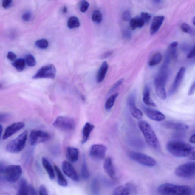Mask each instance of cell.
I'll use <instances>...</instances> for the list:
<instances>
[{
    "mask_svg": "<svg viewBox=\"0 0 195 195\" xmlns=\"http://www.w3.org/2000/svg\"><path fill=\"white\" fill-rule=\"evenodd\" d=\"M138 126L149 146L156 151H159L161 149L160 143L150 125L145 120H141Z\"/></svg>",
    "mask_w": 195,
    "mask_h": 195,
    "instance_id": "cell-1",
    "label": "cell"
},
{
    "mask_svg": "<svg viewBox=\"0 0 195 195\" xmlns=\"http://www.w3.org/2000/svg\"><path fill=\"white\" fill-rule=\"evenodd\" d=\"M159 194L163 195H192L194 189L190 186L178 185L170 183H164L157 188Z\"/></svg>",
    "mask_w": 195,
    "mask_h": 195,
    "instance_id": "cell-2",
    "label": "cell"
},
{
    "mask_svg": "<svg viewBox=\"0 0 195 195\" xmlns=\"http://www.w3.org/2000/svg\"><path fill=\"white\" fill-rule=\"evenodd\" d=\"M166 148L170 154L178 157H188L194 149V148L188 144L183 141L175 140L167 142Z\"/></svg>",
    "mask_w": 195,
    "mask_h": 195,
    "instance_id": "cell-3",
    "label": "cell"
},
{
    "mask_svg": "<svg viewBox=\"0 0 195 195\" xmlns=\"http://www.w3.org/2000/svg\"><path fill=\"white\" fill-rule=\"evenodd\" d=\"M169 75V73L168 71L160 69L154 79V86L156 94L161 100H165L167 97L165 86Z\"/></svg>",
    "mask_w": 195,
    "mask_h": 195,
    "instance_id": "cell-4",
    "label": "cell"
},
{
    "mask_svg": "<svg viewBox=\"0 0 195 195\" xmlns=\"http://www.w3.org/2000/svg\"><path fill=\"white\" fill-rule=\"evenodd\" d=\"M27 137V132L25 131L17 138L12 140L7 145V151L12 153H17L21 151L25 146Z\"/></svg>",
    "mask_w": 195,
    "mask_h": 195,
    "instance_id": "cell-5",
    "label": "cell"
},
{
    "mask_svg": "<svg viewBox=\"0 0 195 195\" xmlns=\"http://www.w3.org/2000/svg\"><path fill=\"white\" fill-rule=\"evenodd\" d=\"M22 172V169L20 166L13 165L5 167L2 176L7 182L14 183L20 179Z\"/></svg>",
    "mask_w": 195,
    "mask_h": 195,
    "instance_id": "cell-6",
    "label": "cell"
},
{
    "mask_svg": "<svg viewBox=\"0 0 195 195\" xmlns=\"http://www.w3.org/2000/svg\"><path fill=\"white\" fill-rule=\"evenodd\" d=\"M130 159L141 165L148 167H153L157 165L156 160L153 158L139 152H131L128 154Z\"/></svg>",
    "mask_w": 195,
    "mask_h": 195,
    "instance_id": "cell-7",
    "label": "cell"
},
{
    "mask_svg": "<svg viewBox=\"0 0 195 195\" xmlns=\"http://www.w3.org/2000/svg\"><path fill=\"white\" fill-rule=\"evenodd\" d=\"M75 126L74 119L66 116L58 117L53 123V126L55 128L64 131H72L75 128Z\"/></svg>",
    "mask_w": 195,
    "mask_h": 195,
    "instance_id": "cell-8",
    "label": "cell"
},
{
    "mask_svg": "<svg viewBox=\"0 0 195 195\" xmlns=\"http://www.w3.org/2000/svg\"><path fill=\"white\" fill-rule=\"evenodd\" d=\"M175 175L180 178H191L195 174V162L185 163L177 167L175 170Z\"/></svg>",
    "mask_w": 195,
    "mask_h": 195,
    "instance_id": "cell-9",
    "label": "cell"
},
{
    "mask_svg": "<svg viewBox=\"0 0 195 195\" xmlns=\"http://www.w3.org/2000/svg\"><path fill=\"white\" fill-rule=\"evenodd\" d=\"M51 138L50 134L40 130H33L30 135V143L32 145H36L49 141Z\"/></svg>",
    "mask_w": 195,
    "mask_h": 195,
    "instance_id": "cell-10",
    "label": "cell"
},
{
    "mask_svg": "<svg viewBox=\"0 0 195 195\" xmlns=\"http://www.w3.org/2000/svg\"><path fill=\"white\" fill-rule=\"evenodd\" d=\"M56 75L55 67L53 64L44 66L39 70L33 77V79H39L42 78L54 79Z\"/></svg>",
    "mask_w": 195,
    "mask_h": 195,
    "instance_id": "cell-11",
    "label": "cell"
},
{
    "mask_svg": "<svg viewBox=\"0 0 195 195\" xmlns=\"http://www.w3.org/2000/svg\"><path fill=\"white\" fill-rule=\"evenodd\" d=\"M137 192L136 186L132 183H127L117 187L114 190V195H128L135 194Z\"/></svg>",
    "mask_w": 195,
    "mask_h": 195,
    "instance_id": "cell-12",
    "label": "cell"
},
{
    "mask_svg": "<svg viewBox=\"0 0 195 195\" xmlns=\"http://www.w3.org/2000/svg\"><path fill=\"white\" fill-rule=\"evenodd\" d=\"M107 148L103 145H94L92 146L90 151V156L96 159H103L105 157Z\"/></svg>",
    "mask_w": 195,
    "mask_h": 195,
    "instance_id": "cell-13",
    "label": "cell"
},
{
    "mask_svg": "<svg viewBox=\"0 0 195 195\" xmlns=\"http://www.w3.org/2000/svg\"><path fill=\"white\" fill-rule=\"evenodd\" d=\"M127 103L132 116L137 119H142L143 117V113L136 106V97L134 94H131L129 97Z\"/></svg>",
    "mask_w": 195,
    "mask_h": 195,
    "instance_id": "cell-14",
    "label": "cell"
},
{
    "mask_svg": "<svg viewBox=\"0 0 195 195\" xmlns=\"http://www.w3.org/2000/svg\"><path fill=\"white\" fill-rule=\"evenodd\" d=\"M162 125L166 129L178 131H186L189 127L186 123L175 121H167L164 122Z\"/></svg>",
    "mask_w": 195,
    "mask_h": 195,
    "instance_id": "cell-15",
    "label": "cell"
},
{
    "mask_svg": "<svg viewBox=\"0 0 195 195\" xmlns=\"http://www.w3.org/2000/svg\"><path fill=\"white\" fill-rule=\"evenodd\" d=\"M25 126V124L23 122H17L8 126L5 129L4 133L3 139L6 140L11 137L14 134L20 131Z\"/></svg>",
    "mask_w": 195,
    "mask_h": 195,
    "instance_id": "cell-16",
    "label": "cell"
},
{
    "mask_svg": "<svg viewBox=\"0 0 195 195\" xmlns=\"http://www.w3.org/2000/svg\"><path fill=\"white\" fill-rule=\"evenodd\" d=\"M62 169L65 175L75 182L79 180V177L72 165L69 162L64 161L62 163Z\"/></svg>",
    "mask_w": 195,
    "mask_h": 195,
    "instance_id": "cell-17",
    "label": "cell"
},
{
    "mask_svg": "<svg viewBox=\"0 0 195 195\" xmlns=\"http://www.w3.org/2000/svg\"><path fill=\"white\" fill-rule=\"evenodd\" d=\"M143 109L146 115L152 120L161 122L165 119V116L160 111L146 107H143Z\"/></svg>",
    "mask_w": 195,
    "mask_h": 195,
    "instance_id": "cell-18",
    "label": "cell"
},
{
    "mask_svg": "<svg viewBox=\"0 0 195 195\" xmlns=\"http://www.w3.org/2000/svg\"><path fill=\"white\" fill-rule=\"evenodd\" d=\"M185 71L186 69L185 67H182L180 69L179 71L177 73L175 81L169 91V94L170 95L174 94L178 90L185 76Z\"/></svg>",
    "mask_w": 195,
    "mask_h": 195,
    "instance_id": "cell-19",
    "label": "cell"
},
{
    "mask_svg": "<svg viewBox=\"0 0 195 195\" xmlns=\"http://www.w3.org/2000/svg\"><path fill=\"white\" fill-rule=\"evenodd\" d=\"M104 169L106 173L111 179H116V172L111 157H108L105 159L104 163Z\"/></svg>",
    "mask_w": 195,
    "mask_h": 195,
    "instance_id": "cell-20",
    "label": "cell"
},
{
    "mask_svg": "<svg viewBox=\"0 0 195 195\" xmlns=\"http://www.w3.org/2000/svg\"><path fill=\"white\" fill-rule=\"evenodd\" d=\"M165 19L164 16H157L154 18L151 24L150 34L153 35L158 31L162 24Z\"/></svg>",
    "mask_w": 195,
    "mask_h": 195,
    "instance_id": "cell-21",
    "label": "cell"
},
{
    "mask_svg": "<svg viewBox=\"0 0 195 195\" xmlns=\"http://www.w3.org/2000/svg\"><path fill=\"white\" fill-rule=\"evenodd\" d=\"M79 156V150L76 148L69 147L67 148L66 157L69 161L75 162L78 161Z\"/></svg>",
    "mask_w": 195,
    "mask_h": 195,
    "instance_id": "cell-22",
    "label": "cell"
},
{
    "mask_svg": "<svg viewBox=\"0 0 195 195\" xmlns=\"http://www.w3.org/2000/svg\"><path fill=\"white\" fill-rule=\"evenodd\" d=\"M95 126L89 123H86L85 125L82 130V144H84L88 141L90 133L94 129Z\"/></svg>",
    "mask_w": 195,
    "mask_h": 195,
    "instance_id": "cell-23",
    "label": "cell"
},
{
    "mask_svg": "<svg viewBox=\"0 0 195 195\" xmlns=\"http://www.w3.org/2000/svg\"><path fill=\"white\" fill-rule=\"evenodd\" d=\"M108 65L106 61H104L100 67L98 72L97 81L98 83L103 81L108 70Z\"/></svg>",
    "mask_w": 195,
    "mask_h": 195,
    "instance_id": "cell-24",
    "label": "cell"
},
{
    "mask_svg": "<svg viewBox=\"0 0 195 195\" xmlns=\"http://www.w3.org/2000/svg\"><path fill=\"white\" fill-rule=\"evenodd\" d=\"M42 163L49 178L51 179H54L55 178L54 171L50 162L46 158L43 157L42 159Z\"/></svg>",
    "mask_w": 195,
    "mask_h": 195,
    "instance_id": "cell-25",
    "label": "cell"
},
{
    "mask_svg": "<svg viewBox=\"0 0 195 195\" xmlns=\"http://www.w3.org/2000/svg\"><path fill=\"white\" fill-rule=\"evenodd\" d=\"M29 185L27 183V180L24 178L21 180L19 183L18 191L17 195H28Z\"/></svg>",
    "mask_w": 195,
    "mask_h": 195,
    "instance_id": "cell-26",
    "label": "cell"
},
{
    "mask_svg": "<svg viewBox=\"0 0 195 195\" xmlns=\"http://www.w3.org/2000/svg\"><path fill=\"white\" fill-rule=\"evenodd\" d=\"M143 99L146 105L153 107L156 106V104L151 99L150 89L147 86H146L144 89Z\"/></svg>",
    "mask_w": 195,
    "mask_h": 195,
    "instance_id": "cell-27",
    "label": "cell"
},
{
    "mask_svg": "<svg viewBox=\"0 0 195 195\" xmlns=\"http://www.w3.org/2000/svg\"><path fill=\"white\" fill-rule=\"evenodd\" d=\"M130 27L132 30H135L137 28H141L145 24V23L141 17L137 16L131 18L130 21Z\"/></svg>",
    "mask_w": 195,
    "mask_h": 195,
    "instance_id": "cell-28",
    "label": "cell"
},
{
    "mask_svg": "<svg viewBox=\"0 0 195 195\" xmlns=\"http://www.w3.org/2000/svg\"><path fill=\"white\" fill-rule=\"evenodd\" d=\"M54 169L55 171L58 178V182L59 185L61 186L65 187L68 185V182L63 175L61 170L57 166H54Z\"/></svg>",
    "mask_w": 195,
    "mask_h": 195,
    "instance_id": "cell-29",
    "label": "cell"
},
{
    "mask_svg": "<svg viewBox=\"0 0 195 195\" xmlns=\"http://www.w3.org/2000/svg\"><path fill=\"white\" fill-rule=\"evenodd\" d=\"M81 175L82 178L83 179H89L90 177V173H89L88 169L87 164H86V157L83 156V162L81 170Z\"/></svg>",
    "mask_w": 195,
    "mask_h": 195,
    "instance_id": "cell-30",
    "label": "cell"
},
{
    "mask_svg": "<svg viewBox=\"0 0 195 195\" xmlns=\"http://www.w3.org/2000/svg\"><path fill=\"white\" fill-rule=\"evenodd\" d=\"M162 58V55L160 53H157L152 56L149 60L148 64L150 66H154L160 64Z\"/></svg>",
    "mask_w": 195,
    "mask_h": 195,
    "instance_id": "cell-31",
    "label": "cell"
},
{
    "mask_svg": "<svg viewBox=\"0 0 195 195\" xmlns=\"http://www.w3.org/2000/svg\"><path fill=\"white\" fill-rule=\"evenodd\" d=\"M12 65L18 72H21L25 66V60L23 59L19 58L13 61Z\"/></svg>",
    "mask_w": 195,
    "mask_h": 195,
    "instance_id": "cell-32",
    "label": "cell"
},
{
    "mask_svg": "<svg viewBox=\"0 0 195 195\" xmlns=\"http://www.w3.org/2000/svg\"><path fill=\"white\" fill-rule=\"evenodd\" d=\"M118 95H119V93H116L112 95L108 99L105 105V108L106 110H109L113 107L114 104L115 100H116L117 98L118 97Z\"/></svg>",
    "mask_w": 195,
    "mask_h": 195,
    "instance_id": "cell-33",
    "label": "cell"
},
{
    "mask_svg": "<svg viewBox=\"0 0 195 195\" xmlns=\"http://www.w3.org/2000/svg\"><path fill=\"white\" fill-rule=\"evenodd\" d=\"M67 25L70 29L77 28L80 26L79 20L75 16H72L69 19Z\"/></svg>",
    "mask_w": 195,
    "mask_h": 195,
    "instance_id": "cell-34",
    "label": "cell"
},
{
    "mask_svg": "<svg viewBox=\"0 0 195 195\" xmlns=\"http://www.w3.org/2000/svg\"><path fill=\"white\" fill-rule=\"evenodd\" d=\"M25 63L27 66L30 67H33L36 64V60L32 55L28 54L26 55L25 58Z\"/></svg>",
    "mask_w": 195,
    "mask_h": 195,
    "instance_id": "cell-35",
    "label": "cell"
},
{
    "mask_svg": "<svg viewBox=\"0 0 195 195\" xmlns=\"http://www.w3.org/2000/svg\"><path fill=\"white\" fill-rule=\"evenodd\" d=\"M92 20L96 23H100L101 22L102 19V14L99 10H96L93 12L92 16Z\"/></svg>",
    "mask_w": 195,
    "mask_h": 195,
    "instance_id": "cell-36",
    "label": "cell"
},
{
    "mask_svg": "<svg viewBox=\"0 0 195 195\" xmlns=\"http://www.w3.org/2000/svg\"><path fill=\"white\" fill-rule=\"evenodd\" d=\"M35 45L37 47L40 49H44L48 47L49 46V42L46 39H41L36 41Z\"/></svg>",
    "mask_w": 195,
    "mask_h": 195,
    "instance_id": "cell-37",
    "label": "cell"
},
{
    "mask_svg": "<svg viewBox=\"0 0 195 195\" xmlns=\"http://www.w3.org/2000/svg\"><path fill=\"white\" fill-rule=\"evenodd\" d=\"M91 189L93 194L98 195L99 193V185L97 179L93 180L91 185Z\"/></svg>",
    "mask_w": 195,
    "mask_h": 195,
    "instance_id": "cell-38",
    "label": "cell"
},
{
    "mask_svg": "<svg viewBox=\"0 0 195 195\" xmlns=\"http://www.w3.org/2000/svg\"><path fill=\"white\" fill-rule=\"evenodd\" d=\"M181 29L185 32L193 35L194 34V31L190 26L186 23H183L181 27Z\"/></svg>",
    "mask_w": 195,
    "mask_h": 195,
    "instance_id": "cell-39",
    "label": "cell"
},
{
    "mask_svg": "<svg viewBox=\"0 0 195 195\" xmlns=\"http://www.w3.org/2000/svg\"><path fill=\"white\" fill-rule=\"evenodd\" d=\"M141 18L145 23H148L151 19V16L147 12H142L141 13Z\"/></svg>",
    "mask_w": 195,
    "mask_h": 195,
    "instance_id": "cell-40",
    "label": "cell"
},
{
    "mask_svg": "<svg viewBox=\"0 0 195 195\" xmlns=\"http://www.w3.org/2000/svg\"><path fill=\"white\" fill-rule=\"evenodd\" d=\"M89 4L86 0H82L80 5V10L82 12H85L89 7Z\"/></svg>",
    "mask_w": 195,
    "mask_h": 195,
    "instance_id": "cell-41",
    "label": "cell"
},
{
    "mask_svg": "<svg viewBox=\"0 0 195 195\" xmlns=\"http://www.w3.org/2000/svg\"><path fill=\"white\" fill-rule=\"evenodd\" d=\"M123 81H124V79H123V78H122V79H121L120 80H119V81H117V82L116 83H115L112 86L111 89H110L109 92V93H112V92H113L114 91V90H115L116 89H117V88L120 86V85L123 83Z\"/></svg>",
    "mask_w": 195,
    "mask_h": 195,
    "instance_id": "cell-42",
    "label": "cell"
},
{
    "mask_svg": "<svg viewBox=\"0 0 195 195\" xmlns=\"http://www.w3.org/2000/svg\"><path fill=\"white\" fill-rule=\"evenodd\" d=\"M122 18L125 21H128L131 19V15L129 11H125L122 15Z\"/></svg>",
    "mask_w": 195,
    "mask_h": 195,
    "instance_id": "cell-43",
    "label": "cell"
},
{
    "mask_svg": "<svg viewBox=\"0 0 195 195\" xmlns=\"http://www.w3.org/2000/svg\"><path fill=\"white\" fill-rule=\"evenodd\" d=\"M12 0H2V6L5 9H8L11 6Z\"/></svg>",
    "mask_w": 195,
    "mask_h": 195,
    "instance_id": "cell-44",
    "label": "cell"
},
{
    "mask_svg": "<svg viewBox=\"0 0 195 195\" xmlns=\"http://www.w3.org/2000/svg\"><path fill=\"white\" fill-rule=\"evenodd\" d=\"M39 194L42 195H47L48 194L47 189L46 187L44 185H41L40 187Z\"/></svg>",
    "mask_w": 195,
    "mask_h": 195,
    "instance_id": "cell-45",
    "label": "cell"
},
{
    "mask_svg": "<svg viewBox=\"0 0 195 195\" xmlns=\"http://www.w3.org/2000/svg\"><path fill=\"white\" fill-rule=\"evenodd\" d=\"M7 57L8 59L11 61H14L16 60V54L12 52H8Z\"/></svg>",
    "mask_w": 195,
    "mask_h": 195,
    "instance_id": "cell-46",
    "label": "cell"
},
{
    "mask_svg": "<svg viewBox=\"0 0 195 195\" xmlns=\"http://www.w3.org/2000/svg\"><path fill=\"white\" fill-rule=\"evenodd\" d=\"M195 46H194L192 49L190 50V52H189L188 54L187 55V58L188 59H191L195 57Z\"/></svg>",
    "mask_w": 195,
    "mask_h": 195,
    "instance_id": "cell-47",
    "label": "cell"
},
{
    "mask_svg": "<svg viewBox=\"0 0 195 195\" xmlns=\"http://www.w3.org/2000/svg\"><path fill=\"white\" fill-rule=\"evenodd\" d=\"M28 195H37L36 190L34 188L33 186L31 185H29V189Z\"/></svg>",
    "mask_w": 195,
    "mask_h": 195,
    "instance_id": "cell-48",
    "label": "cell"
},
{
    "mask_svg": "<svg viewBox=\"0 0 195 195\" xmlns=\"http://www.w3.org/2000/svg\"><path fill=\"white\" fill-rule=\"evenodd\" d=\"M195 90V82H193L189 89L188 95L189 96H191L194 93Z\"/></svg>",
    "mask_w": 195,
    "mask_h": 195,
    "instance_id": "cell-49",
    "label": "cell"
},
{
    "mask_svg": "<svg viewBox=\"0 0 195 195\" xmlns=\"http://www.w3.org/2000/svg\"><path fill=\"white\" fill-rule=\"evenodd\" d=\"M123 36L127 39H129L131 37V33L129 30H126L123 31Z\"/></svg>",
    "mask_w": 195,
    "mask_h": 195,
    "instance_id": "cell-50",
    "label": "cell"
},
{
    "mask_svg": "<svg viewBox=\"0 0 195 195\" xmlns=\"http://www.w3.org/2000/svg\"><path fill=\"white\" fill-rule=\"evenodd\" d=\"M113 53V52L112 51L108 52L106 53H104L100 56V58L101 59H104L107 58L111 56V55Z\"/></svg>",
    "mask_w": 195,
    "mask_h": 195,
    "instance_id": "cell-51",
    "label": "cell"
},
{
    "mask_svg": "<svg viewBox=\"0 0 195 195\" xmlns=\"http://www.w3.org/2000/svg\"><path fill=\"white\" fill-rule=\"evenodd\" d=\"M181 49L184 52H189L190 50V47L187 44H183L181 46Z\"/></svg>",
    "mask_w": 195,
    "mask_h": 195,
    "instance_id": "cell-52",
    "label": "cell"
},
{
    "mask_svg": "<svg viewBox=\"0 0 195 195\" xmlns=\"http://www.w3.org/2000/svg\"><path fill=\"white\" fill-rule=\"evenodd\" d=\"M30 18H31V15L29 13H27V12L24 13L22 16L23 20L24 21H28L30 20Z\"/></svg>",
    "mask_w": 195,
    "mask_h": 195,
    "instance_id": "cell-53",
    "label": "cell"
},
{
    "mask_svg": "<svg viewBox=\"0 0 195 195\" xmlns=\"http://www.w3.org/2000/svg\"><path fill=\"white\" fill-rule=\"evenodd\" d=\"M7 114H0V123L5 122L8 118Z\"/></svg>",
    "mask_w": 195,
    "mask_h": 195,
    "instance_id": "cell-54",
    "label": "cell"
},
{
    "mask_svg": "<svg viewBox=\"0 0 195 195\" xmlns=\"http://www.w3.org/2000/svg\"><path fill=\"white\" fill-rule=\"evenodd\" d=\"M188 157L189 158L191 159V160H195V150L194 149L191 152V153L189 155Z\"/></svg>",
    "mask_w": 195,
    "mask_h": 195,
    "instance_id": "cell-55",
    "label": "cell"
},
{
    "mask_svg": "<svg viewBox=\"0 0 195 195\" xmlns=\"http://www.w3.org/2000/svg\"><path fill=\"white\" fill-rule=\"evenodd\" d=\"M195 134H194L193 135L191 136L190 138L189 139V141L191 143L193 144H195Z\"/></svg>",
    "mask_w": 195,
    "mask_h": 195,
    "instance_id": "cell-56",
    "label": "cell"
},
{
    "mask_svg": "<svg viewBox=\"0 0 195 195\" xmlns=\"http://www.w3.org/2000/svg\"><path fill=\"white\" fill-rule=\"evenodd\" d=\"M178 45V43L177 42H174L170 44V47H177Z\"/></svg>",
    "mask_w": 195,
    "mask_h": 195,
    "instance_id": "cell-57",
    "label": "cell"
},
{
    "mask_svg": "<svg viewBox=\"0 0 195 195\" xmlns=\"http://www.w3.org/2000/svg\"><path fill=\"white\" fill-rule=\"evenodd\" d=\"M67 12H68V10H67L66 7V6L64 7L63 8V13H67Z\"/></svg>",
    "mask_w": 195,
    "mask_h": 195,
    "instance_id": "cell-58",
    "label": "cell"
},
{
    "mask_svg": "<svg viewBox=\"0 0 195 195\" xmlns=\"http://www.w3.org/2000/svg\"><path fill=\"white\" fill-rule=\"evenodd\" d=\"M3 131V128L2 126L1 125H0V138L2 135V134Z\"/></svg>",
    "mask_w": 195,
    "mask_h": 195,
    "instance_id": "cell-59",
    "label": "cell"
},
{
    "mask_svg": "<svg viewBox=\"0 0 195 195\" xmlns=\"http://www.w3.org/2000/svg\"><path fill=\"white\" fill-rule=\"evenodd\" d=\"M161 0H153V1L156 3H159L161 1Z\"/></svg>",
    "mask_w": 195,
    "mask_h": 195,
    "instance_id": "cell-60",
    "label": "cell"
},
{
    "mask_svg": "<svg viewBox=\"0 0 195 195\" xmlns=\"http://www.w3.org/2000/svg\"><path fill=\"white\" fill-rule=\"evenodd\" d=\"M193 24H194V25H195V17L193 19Z\"/></svg>",
    "mask_w": 195,
    "mask_h": 195,
    "instance_id": "cell-61",
    "label": "cell"
},
{
    "mask_svg": "<svg viewBox=\"0 0 195 195\" xmlns=\"http://www.w3.org/2000/svg\"><path fill=\"white\" fill-rule=\"evenodd\" d=\"M1 86H0V88H1Z\"/></svg>",
    "mask_w": 195,
    "mask_h": 195,
    "instance_id": "cell-62",
    "label": "cell"
},
{
    "mask_svg": "<svg viewBox=\"0 0 195 195\" xmlns=\"http://www.w3.org/2000/svg\"><path fill=\"white\" fill-rule=\"evenodd\" d=\"M1 175H0V177H1Z\"/></svg>",
    "mask_w": 195,
    "mask_h": 195,
    "instance_id": "cell-63",
    "label": "cell"
}]
</instances>
